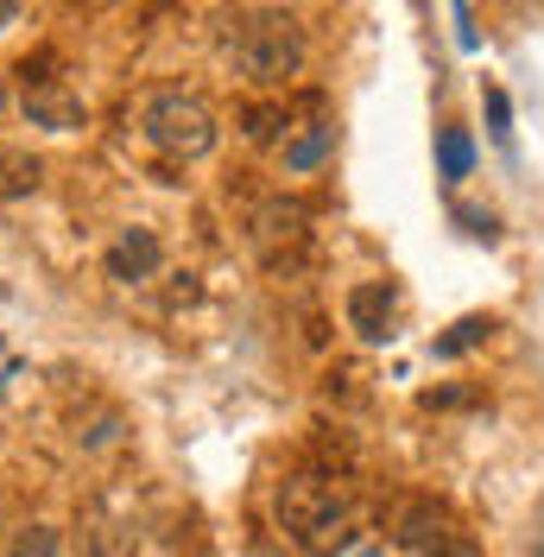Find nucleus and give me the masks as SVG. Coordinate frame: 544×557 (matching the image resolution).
Segmentation results:
<instances>
[{
  "instance_id": "13",
  "label": "nucleus",
  "mask_w": 544,
  "mask_h": 557,
  "mask_svg": "<svg viewBox=\"0 0 544 557\" xmlns=\"http://www.w3.org/2000/svg\"><path fill=\"white\" fill-rule=\"evenodd\" d=\"M292 127V114H285V102H247V114H240V134L254 139V146H272V139Z\"/></svg>"
},
{
  "instance_id": "12",
  "label": "nucleus",
  "mask_w": 544,
  "mask_h": 557,
  "mask_svg": "<svg viewBox=\"0 0 544 557\" xmlns=\"http://www.w3.org/2000/svg\"><path fill=\"white\" fill-rule=\"evenodd\" d=\"M494 330H500L494 317H462V323H449L437 343H431V355H437V361H449V355H469V348H481Z\"/></svg>"
},
{
  "instance_id": "4",
  "label": "nucleus",
  "mask_w": 544,
  "mask_h": 557,
  "mask_svg": "<svg viewBox=\"0 0 544 557\" xmlns=\"http://www.w3.org/2000/svg\"><path fill=\"white\" fill-rule=\"evenodd\" d=\"M247 228H254V247H260L267 267H292V253H305L310 242V209L292 203V197H267Z\"/></svg>"
},
{
  "instance_id": "10",
  "label": "nucleus",
  "mask_w": 544,
  "mask_h": 557,
  "mask_svg": "<svg viewBox=\"0 0 544 557\" xmlns=\"http://www.w3.org/2000/svg\"><path fill=\"white\" fill-rule=\"evenodd\" d=\"M83 557H139V532L127 520H89Z\"/></svg>"
},
{
  "instance_id": "6",
  "label": "nucleus",
  "mask_w": 544,
  "mask_h": 557,
  "mask_svg": "<svg viewBox=\"0 0 544 557\" xmlns=\"http://www.w3.org/2000/svg\"><path fill=\"white\" fill-rule=\"evenodd\" d=\"M20 108H26V121H33V127H51V134H76V127L89 121L83 96L70 89L64 76H38V83H26Z\"/></svg>"
},
{
  "instance_id": "14",
  "label": "nucleus",
  "mask_w": 544,
  "mask_h": 557,
  "mask_svg": "<svg viewBox=\"0 0 544 557\" xmlns=\"http://www.w3.org/2000/svg\"><path fill=\"white\" fill-rule=\"evenodd\" d=\"M437 165H443L449 184H456V177H469V172H475V139L462 134V127H443V134H437Z\"/></svg>"
},
{
  "instance_id": "5",
  "label": "nucleus",
  "mask_w": 544,
  "mask_h": 557,
  "mask_svg": "<svg viewBox=\"0 0 544 557\" xmlns=\"http://www.w3.org/2000/svg\"><path fill=\"white\" fill-rule=\"evenodd\" d=\"M399 552L406 557H475V545H469V532L449 520L443 507L411 500L406 513H399Z\"/></svg>"
},
{
  "instance_id": "20",
  "label": "nucleus",
  "mask_w": 544,
  "mask_h": 557,
  "mask_svg": "<svg viewBox=\"0 0 544 557\" xmlns=\"http://www.w3.org/2000/svg\"><path fill=\"white\" fill-rule=\"evenodd\" d=\"M355 557H380V552H355Z\"/></svg>"
},
{
  "instance_id": "8",
  "label": "nucleus",
  "mask_w": 544,
  "mask_h": 557,
  "mask_svg": "<svg viewBox=\"0 0 544 557\" xmlns=\"http://www.w3.org/2000/svg\"><path fill=\"white\" fill-rule=\"evenodd\" d=\"M159 260H165V247L152 228H127L121 242L108 247V278H121V285H139V278L159 273Z\"/></svg>"
},
{
  "instance_id": "19",
  "label": "nucleus",
  "mask_w": 544,
  "mask_h": 557,
  "mask_svg": "<svg viewBox=\"0 0 544 557\" xmlns=\"http://www.w3.org/2000/svg\"><path fill=\"white\" fill-rule=\"evenodd\" d=\"M0 108H7V83H0Z\"/></svg>"
},
{
  "instance_id": "7",
  "label": "nucleus",
  "mask_w": 544,
  "mask_h": 557,
  "mask_svg": "<svg viewBox=\"0 0 544 557\" xmlns=\"http://www.w3.org/2000/svg\"><path fill=\"white\" fill-rule=\"evenodd\" d=\"M342 311H348V330H355L361 343H393V336H399V330H393V323H399V298H393V285H386V278L355 285Z\"/></svg>"
},
{
  "instance_id": "9",
  "label": "nucleus",
  "mask_w": 544,
  "mask_h": 557,
  "mask_svg": "<svg viewBox=\"0 0 544 557\" xmlns=\"http://www.w3.org/2000/svg\"><path fill=\"white\" fill-rule=\"evenodd\" d=\"M330 146H336V121H305V134L285 139V172H317L323 159H330Z\"/></svg>"
},
{
  "instance_id": "1",
  "label": "nucleus",
  "mask_w": 544,
  "mask_h": 557,
  "mask_svg": "<svg viewBox=\"0 0 544 557\" xmlns=\"http://www.w3.org/2000/svg\"><path fill=\"white\" fill-rule=\"evenodd\" d=\"M279 525L292 532V545L310 557H336L355 545V494L336 475L298 469L279 482Z\"/></svg>"
},
{
  "instance_id": "15",
  "label": "nucleus",
  "mask_w": 544,
  "mask_h": 557,
  "mask_svg": "<svg viewBox=\"0 0 544 557\" xmlns=\"http://www.w3.org/2000/svg\"><path fill=\"white\" fill-rule=\"evenodd\" d=\"M7 557H58V532H51V525H26Z\"/></svg>"
},
{
  "instance_id": "3",
  "label": "nucleus",
  "mask_w": 544,
  "mask_h": 557,
  "mask_svg": "<svg viewBox=\"0 0 544 557\" xmlns=\"http://www.w3.org/2000/svg\"><path fill=\"white\" fill-rule=\"evenodd\" d=\"M139 127H146V139L165 159H203L209 146H215V114L197 96H152L146 114H139Z\"/></svg>"
},
{
  "instance_id": "21",
  "label": "nucleus",
  "mask_w": 544,
  "mask_h": 557,
  "mask_svg": "<svg viewBox=\"0 0 544 557\" xmlns=\"http://www.w3.org/2000/svg\"><path fill=\"white\" fill-rule=\"evenodd\" d=\"M539 557H544V552H539Z\"/></svg>"
},
{
  "instance_id": "17",
  "label": "nucleus",
  "mask_w": 544,
  "mask_h": 557,
  "mask_svg": "<svg viewBox=\"0 0 544 557\" xmlns=\"http://www.w3.org/2000/svg\"><path fill=\"white\" fill-rule=\"evenodd\" d=\"M456 215H462V222H469V235H475V242H494V235H500V228H494V215H487V209H456Z\"/></svg>"
},
{
  "instance_id": "16",
  "label": "nucleus",
  "mask_w": 544,
  "mask_h": 557,
  "mask_svg": "<svg viewBox=\"0 0 544 557\" xmlns=\"http://www.w3.org/2000/svg\"><path fill=\"white\" fill-rule=\"evenodd\" d=\"M481 108H487V127H494V139H512V108H507V89H481Z\"/></svg>"
},
{
  "instance_id": "2",
  "label": "nucleus",
  "mask_w": 544,
  "mask_h": 557,
  "mask_svg": "<svg viewBox=\"0 0 544 557\" xmlns=\"http://www.w3.org/2000/svg\"><path fill=\"white\" fill-rule=\"evenodd\" d=\"M222 58L260 83V89H279L305 70V33L292 13H247V20H228L222 26Z\"/></svg>"
},
{
  "instance_id": "18",
  "label": "nucleus",
  "mask_w": 544,
  "mask_h": 557,
  "mask_svg": "<svg viewBox=\"0 0 544 557\" xmlns=\"http://www.w3.org/2000/svg\"><path fill=\"white\" fill-rule=\"evenodd\" d=\"M20 7H26V0H0V33H7V26L20 20Z\"/></svg>"
},
{
  "instance_id": "11",
  "label": "nucleus",
  "mask_w": 544,
  "mask_h": 557,
  "mask_svg": "<svg viewBox=\"0 0 544 557\" xmlns=\"http://www.w3.org/2000/svg\"><path fill=\"white\" fill-rule=\"evenodd\" d=\"M45 165H38L33 152H20V146H0V203L7 197H33Z\"/></svg>"
}]
</instances>
